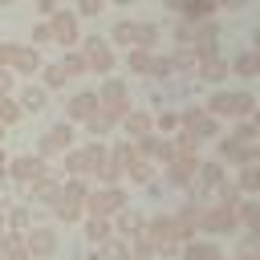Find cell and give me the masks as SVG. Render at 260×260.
Listing matches in <instances>:
<instances>
[{"mask_svg": "<svg viewBox=\"0 0 260 260\" xmlns=\"http://www.w3.org/2000/svg\"><path fill=\"white\" fill-rule=\"evenodd\" d=\"M41 65H45V61H41L37 45H20V41H16V49H12V57H8V69L28 77V73H41Z\"/></svg>", "mask_w": 260, "mask_h": 260, "instance_id": "obj_18", "label": "cell"}, {"mask_svg": "<svg viewBox=\"0 0 260 260\" xmlns=\"http://www.w3.org/2000/svg\"><path fill=\"white\" fill-rule=\"evenodd\" d=\"M57 8H61V0H37V16H41V20H49Z\"/></svg>", "mask_w": 260, "mask_h": 260, "instance_id": "obj_48", "label": "cell"}, {"mask_svg": "<svg viewBox=\"0 0 260 260\" xmlns=\"http://www.w3.org/2000/svg\"><path fill=\"white\" fill-rule=\"evenodd\" d=\"M61 69L69 73V81H73V77H85V73H89V69H85V57H81L77 49H65V57H61Z\"/></svg>", "mask_w": 260, "mask_h": 260, "instance_id": "obj_40", "label": "cell"}, {"mask_svg": "<svg viewBox=\"0 0 260 260\" xmlns=\"http://www.w3.org/2000/svg\"><path fill=\"white\" fill-rule=\"evenodd\" d=\"M24 114H20V106H16V98L12 93H0V126H16Z\"/></svg>", "mask_w": 260, "mask_h": 260, "instance_id": "obj_41", "label": "cell"}, {"mask_svg": "<svg viewBox=\"0 0 260 260\" xmlns=\"http://www.w3.org/2000/svg\"><path fill=\"white\" fill-rule=\"evenodd\" d=\"M49 41H53V32H49V20H37V24H32V45L41 49V45H49Z\"/></svg>", "mask_w": 260, "mask_h": 260, "instance_id": "obj_46", "label": "cell"}, {"mask_svg": "<svg viewBox=\"0 0 260 260\" xmlns=\"http://www.w3.org/2000/svg\"><path fill=\"white\" fill-rule=\"evenodd\" d=\"M41 85H45L49 93H53V89H65V85H69V73L61 69V61H57V65H41Z\"/></svg>", "mask_w": 260, "mask_h": 260, "instance_id": "obj_37", "label": "cell"}, {"mask_svg": "<svg viewBox=\"0 0 260 260\" xmlns=\"http://www.w3.org/2000/svg\"><path fill=\"white\" fill-rule=\"evenodd\" d=\"M61 162H65V179H89V175H98V167L106 162V142L93 138V142H85V146H73V150L61 154Z\"/></svg>", "mask_w": 260, "mask_h": 260, "instance_id": "obj_3", "label": "cell"}, {"mask_svg": "<svg viewBox=\"0 0 260 260\" xmlns=\"http://www.w3.org/2000/svg\"><path fill=\"white\" fill-rule=\"evenodd\" d=\"M4 162H8V154H4V146H0V171H4Z\"/></svg>", "mask_w": 260, "mask_h": 260, "instance_id": "obj_55", "label": "cell"}, {"mask_svg": "<svg viewBox=\"0 0 260 260\" xmlns=\"http://www.w3.org/2000/svg\"><path fill=\"white\" fill-rule=\"evenodd\" d=\"M106 158H110V162H118V167H122V175H126V167L138 158V150H134V142H126V138H122V142L106 146Z\"/></svg>", "mask_w": 260, "mask_h": 260, "instance_id": "obj_36", "label": "cell"}, {"mask_svg": "<svg viewBox=\"0 0 260 260\" xmlns=\"http://www.w3.org/2000/svg\"><path fill=\"white\" fill-rule=\"evenodd\" d=\"M158 41H162V28L154 24V20H138V49H158Z\"/></svg>", "mask_w": 260, "mask_h": 260, "instance_id": "obj_39", "label": "cell"}, {"mask_svg": "<svg viewBox=\"0 0 260 260\" xmlns=\"http://www.w3.org/2000/svg\"><path fill=\"white\" fill-rule=\"evenodd\" d=\"M106 4H118V8H126V4H134V0H106Z\"/></svg>", "mask_w": 260, "mask_h": 260, "instance_id": "obj_54", "label": "cell"}, {"mask_svg": "<svg viewBox=\"0 0 260 260\" xmlns=\"http://www.w3.org/2000/svg\"><path fill=\"white\" fill-rule=\"evenodd\" d=\"M232 183H236L240 195H256V191H260V167H256V162H244V167L236 171Z\"/></svg>", "mask_w": 260, "mask_h": 260, "instance_id": "obj_34", "label": "cell"}, {"mask_svg": "<svg viewBox=\"0 0 260 260\" xmlns=\"http://www.w3.org/2000/svg\"><path fill=\"white\" fill-rule=\"evenodd\" d=\"M228 138H236V142H256V122H252V118H236V130H228Z\"/></svg>", "mask_w": 260, "mask_h": 260, "instance_id": "obj_42", "label": "cell"}, {"mask_svg": "<svg viewBox=\"0 0 260 260\" xmlns=\"http://www.w3.org/2000/svg\"><path fill=\"white\" fill-rule=\"evenodd\" d=\"M77 53L85 57V69H89V73H98V77H110V73H114V65H118V49H114L106 37H98V32L81 37V41H77Z\"/></svg>", "mask_w": 260, "mask_h": 260, "instance_id": "obj_4", "label": "cell"}, {"mask_svg": "<svg viewBox=\"0 0 260 260\" xmlns=\"http://www.w3.org/2000/svg\"><path fill=\"white\" fill-rule=\"evenodd\" d=\"M150 65H154V53H150V49H126V53H122V69H126L130 77H146Z\"/></svg>", "mask_w": 260, "mask_h": 260, "instance_id": "obj_27", "label": "cell"}, {"mask_svg": "<svg viewBox=\"0 0 260 260\" xmlns=\"http://www.w3.org/2000/svg\"><path fill=\"white\" fill-rule=\"evenodd\" d=\"M85 195H89V179H61V195L53 203V215L65 223H81L85 215Z\"/></svg>", "mask_w": 260, "mask_h": 260, "instance_id": "obj_5", "label": "cell"}, {"mask_svg": "<svg viewBox=\"0 0 260 260\" xmlns=\"http://www.w3.org/2000/svg\"><path fill=\"white\" fill-rule=\"evenodd\" d=\"M179 130H187V134L199 138V142H215L219 130H223V122L211 118L203 106H187V110H179Z\"/></svg>", "mask_w": 260, "mask_h": 260, "instance_id": "obj_7", "label": "cell"}, {"mask_svg": "<svg viewBox=\"0 0 260 260\" xmlns=\"http://www.w3.org/2000/svg\"><path fill=\"white\" fill-rule=\"evenodd\" d=\"M228 69L236 73V77H244V81H252L256 73H260V53L256 49H240L232 61H228Z\"/></svg>", "mask_w": 260, "mask_h": 260, "instance_id": "obj_28", "label": "cell"}, {"mask_svg": "<svg viewBox=\"0 0 260 260\" xmlns=\"http://www.w3.org/2000/svg\"><path fill=\"white\" fill-rule=\"evenodd\" d=\"M179 20H187V24H199V20H215V12H219V0H179Z\"/></svg>", "mask_w": 260, "mask_h": 260, "instance_id": "obj_22", "label": "cell"}, {"mask_svg": "<svg viewBox=\"0 0 260 260\" xmlns=\"http://www.w3.org/2000/svg\"><path fill=\"white\" fill-rule=\"evenodd\" d=\"M146 77H154V81H167V77H175V73H171V61L154 53V65H150V73H146Z\"/></svg>", "mask_w": 260, "mask_h": 260, "instance_id": "obj_44", "label": "cell"}, {"mask_svg": "<svg viewBox=\"0 0 260 260\" xmlns=\"http://www.w3.org/2000/svg\"><path fill=\"white\" fill-rule=\"evenodd\" d=\"M98 102H102V110H110L118 122H122V114L130 110V89H126V81L122 77H102V89H98Z\"/></svg>", "mask_w": 260, "mask_h": 260, "instance_id": "obj_11", "label": "cell"}, {"mask_svg": "<svg viewBox=\"0 0 260 260\" xmlns=\"http://www.w3.org/2000/svg\"><path fill=\"white\" fill-rule=\"evenodd\" d=\"M211 118H252L256 114V93L252 89H228V85H215L211 93H207V106H203Z\"/></svg>", "mask_w": 260, "mask_h": 260, "instance_id": "obj_1", "label": "cell"}, {"mask_svg": "<svg viewBox=\"0 0 260 260\" xmlns=\"http://www.w3.org/2000/svg\"><path fill=\"white\" fill-rule=\"evenodd\" d=\"M126 256H130V244L118 236H110L106 244H93V252H89V260H126Z\"/></svg>", "mask_w": 260, "mask_h": 260, "instance_id": "obj_33", "label": "cell"}, {"mask_svg": "<svg viewBox=\"0 0 260 260\" xmlns=\"http://www.w3.org/2000/svg\"><path fill=\"white\" fill-rule=\"evenodd\" d=\"M4 171H8V179H12V183L28 187L32 179H41V175L49 171V162H45L41 154H16V158H8V162H4Z\"/></svg>", "mask_w": 260, "mask_h": 260, "instance_id": "obj_13", "label": "cell"}, {"mask_svg": "<svg viewBox=\"0 0 260 260\" xmlns=\"http://www.w3.org/2000/svg\"><path fill=\"white\" fill-rule=\"evenodd\" d=\"M118 126H122L126 142H138L142 134H154V122H150V114H146V110H126Z\"/></svg>", "mask_w": 260, "mask_h": 260, "instance_id": "obj_23", "label": "cell"}, {"mask_svg": "<svg viewBox=\"0 0 260 260\" xmlns=\"http://www.w3.org/2000/svg\"><path fill=\"white\" fill-rule=\"evenodd\" d=\"M150 122H154V134L171 138V134L179 130V110H154V114H150Z\"/></svg>", "mask_w": 260, "mask_h": 260, "instance_id": "obj_38", "label": "cell"}, {"mask_svg": "<svg viewBox=\"0 0 260 260\" xmlns=\"http://www.w3.org/2000/svg\"><path fill=\"white\" fill-rule=\"evenodd\" d=\"M175 215V223H179V240H191L195 232H199V215H203V203L199 199H187L179 211H171Z\"/></svg>", "mask_w": 260, "mask_h": 260, "instance_id": "obj_24", "label": "cell"}, {"mask_svg": "<svg viewBox=\"0 0 260 260\" xmlns=\"http://www.w3.org/2000/svg\"><path fill=\"white\" fill-rule=\"evenodd\" d=\"M195 167H199V158H175V162H167L162 171V183L167 187H179V191H187L191 187V179H195Z\"/></svg>", "mask_w": 260, "mask_h": 260, "instance_id": "obj_20", "label": "cell"}, {"mask_svg": "<svg viewBox=\"0 0 260 260\" xmlns=\"http://www.w3.org/2000/svg\"><path fill=\"white\" fill-rule=\"evenodd\" d=\"M126 260H142V256H134V252H130V256H126Z\"/></svg>", "mask_w": 260, "mask_h": 260, "instance_id": "obj_57", "label": "cell"}, {"mask_svg": "<svg viewBox=\"0 0 260 260\" xmlns=\"http://www.w3.org/2000/svg\"><path fill=\"white\" fill-rule=\"evenodd\" d=\"M12 89H16V73L0 65V93H12Z\"/></svg>", "mask_w": 260, "mask_h": 260, "instance_id": "obj_49", "label": "cell"}, {"mask_svg": "<svg viewBox=\"0 0 260 260\" xmlns=\"http://www.w3.org/2000/svg\"><path fill=\"white\" fill-rule=\"evenodd\" d=\"M81 126H85V130H89L93 138H106V134H110V126H118V118H114L110 110H98V114H89V118H85Z\"/></svg>", "mask_w": 260, "mask_h": 260, "instance_id": "obj_35", "label": "cell"}, {"mask_svg": "<svg viewBox=\"0 0 260 260\" xmlns=\"http://www.w3.org/2000/svg\"><path fill=\"white\" fill-rule=\"evenodd\" d=\"M248 0H219V8H244Z\"/></svg>", "mask_w": 260, "mask_h": 260, "instance_id": "obj_51", "label": "cell"}, {"mask_svg": "<svg viewBox=\"0 0 260 260\" xmlns=\"http://www.w3.org/2000/svg\"><path fill=\"white\" fill-rule=\"evenodd\" d=\"M122 179H130L134 187H146L150 179H158V162H150V158H134L130 167H126V175Z\"/></svg>", "mask_w": 260, "mask_h": 260, "instance_id": "obj_32", "label": "cell"}, {"mask_svg": "<svg viewBox=\"0 0 260 260\" xmlns=\"http://www.w3.org/2000/svg\"><path fill=\"white\" fill-rule=\"evenodd\" d=\"M228 73H232V69H228V57H211V61H199V65H195V77H199V81H207L211 89H215V85H223V81H228Z\"/></svg>", "mask_w": 260, "mask_h": 260, "instance_id": "obj_25", "label": "cell"}, {"mask_svg": "<svg viewBox=\"0 0 260 260\" xmlns=\"http://www.w3.org/2000/svg\"><path fill=\"white\" fill-rule=\"evenodd\" d=\"M73 146H77V130H73V122H65V118L53 122V126L37 138V154H41V158H61V154L73 150Z\"/></svg>", "mask_w": 260, "mask_h": 260, "instance_id": "obj_8", "label": "cell"}, {"mask_svg": "<svg viewBox=\"0 0 260 260\" xmlns=\"http://www.w3.org/2000/svg\"><path fill=\"white\" fill-rule=\"evenodd\" d=\"M4 228H8V223H4V211H0V232H4Z\"/></svg>", "mask_w": 260, "mask_h": 260, "instance_id": "obj_56", "label": "cell"}, {"mask_svg": "<svg viewBox=\"0 0 260 260\" xmlns=\"http://www.w3.org/2000/svg\"><path fill=\"white\" fill-rule=\"evenodd\" d=\"M0 260H28L24 232H12V228H4V232H0Z\"/></svg>", "mask_w": 260, "mask_h": 260, "instance_id": "obj_29", "label": "cell"}, {"mask_svg": "<svg viewBox=\"0 0 260 260\" xmlns=\"http://www.w3.org/2000/svg\"><path fill=\"white\" fill-rule=\"evenodd\" d=\"M0 134H4V126H0Z\"/></svg>", "mask_w": 260, "mask_h": 260, "instance_id": "obj_59", "label": "cell"}, {"mask_svg": "<svg viewBox=\"0 0 260 260\" xmlns=\"http://www.w3.org/2000/svg\"><path fill=\"white\" fill-rule=\"evenodd\" d=\"M114 49H138V20H118L114 28H110V37H106Z\"/></svg>", "mask_w": 260, "mask_h": 260, "instance_id": "obj_26", "label": "cell"}, {"mask_svg": "<svg viewBox=\"0 0 260 260\" xmlns=\"http://www.w3.org/2000/svg\"><path fill=\"white\" fill-rule=\"evenodd\" d=\"M158 4H162V8H179V0H158Z\"/></svg>", "mask_w": 260, "mask_h": 260, "instance_id": "obj_53", "label": "cell"}, {"mask_svg": "<svg viewBox=\"0 0 260 260\" xmlns=\"http://www.w3.org/2000/svg\"><path fill=\"white\" fill-rule=\"evenodd\" d=\"M24 248H28V260H53L61 248V236L57 228H24Z\"/></svg>", "mask_w": 260, "mask_h": 260, "instance_id": "obj_12", "label": "cell"}, {"mask_svg": "<svg viewBox=\"0 0 260 260\" xmlns=\"http://www.w3.org/2000/svg\"><path fill=\"white\" fill-rule=\"evenodd\" d=\"M4 4H16V0H0V8H4Z\"/></svg>", "mask_w": 260, "mask_h": 260, "instance_id": "obj_58", "label": "cell"}, {"mask_svg": "<svg viewBox=\"0 0 260 260\" xmlns=\"http://www.w3.org/2000/svg\"><path fill=\"white\" fill-rule=\"evenodd\" d=\"M49 32H53V41L61 49H77V41H81V16L73 8H57L49 16Z\"/></svg>", "mask_w": 260, "mask_h": 260, "instance_id": "obj_10", "label": "cell"}, {"mask_svg": "<svg viewBox=\"0 0 260 260\" xmlns=\"http://www.w3.org/2000/svg\"><path fill=\"white\" fill-rule=\"evenodd\" d=\"M228 179V167L223 162H203L199 158V167H195V179H191V199H199V203H207L215 191H219V183Z\"/></svg>", "mask_w": 260, "mask_h": 260, "instance_id": "obj_9", "label": "cell"}, {"mask_svg": "<svg viewBox=\"0 0 260 260\" xmlns=\"http://www.w3.org/2000/svg\"><path fill=\"white\" fill-rule=\"evenodd\" d=\"M167 61H171V73H195V65H199V57H195L191 45H175L167 53Z\"/></svg>", "mask_w": 260, "mask_h": 260, "instance_id": "obj_31", "label": "cell"}, {"mask_svg": "<svg viewBox=\"0 0 260 260\" xmlns=\"http://www.w3.org/2000/svg\"><path fill=\"white\" fill-rule=\"evenodd\" d=\"M228 260H256V252H236V256H228Z\"/></svg>", "mask_w": 260, "mask_h": 260, "instance_id": "obj_52", "label": "cell"}, {"mask_svg": "<svg viewBox=\"0 0 260 260\" xmlns=\"http://www.w3.org/2000/svg\"><path fill=\"white\" fill-rule=\"evenodd\" d=\"M199 232L211 236V240H223V236H236L240 232V219H236V199H211L203 203V215H199Z\"/></svg>", "mask_w": 260, "mask_h": 260, "instance_id": "obj_2", "label": "cell"}, {"mask_svg": "<svg viewBox=\"0 0 260 260\" xmlns=\"http://www.w3.org/2000/svg\"><path fill=\"white\" fill-rule=\"evenodd\" d=\"M179 260H228V252L211 236H191V240L179 244Z\"/></svg>", "mask_w": 260, "mask_h": 260, "instance_id": "obj_14", "label": "cell"}, {"mask_svg": "<svg viewBox=\"0 0 260 260\" xmlns=\"http://www.w3.org/2000/svg\"><path fill=\"white\" fill-rule=\"evenodd\" d=\"M102 102H98V89H77L69 102H65V122H85L89 114H98Z\"/></svg>", "mask_w": 260, "mask_h": 260, "instance_id": "obj_17", "label": "cell"}, {"mask_svg": "<svg viewBox=\"0 0 260 260\" xmlns=\"http://www.w3.org/2000/svg\"><path fill=\"white\" fill-rule=\"evenodd\" d=\"M4 223L12 232H24V228H32V215H28V207H12V211H4Z\"/></svg>", "mask_w": 260, "mask_h": 260, "instance_id": "obj_43", "label": "cell"}, {"mask_svg": "<svg viewBox=\"0 0 260 260\" xmlns=\"http://www.w3.org/2000/svg\"><path fill=\"white\" fill-rule=\"evenodd\" d=\"M130 203H126V187L122 183H114V187H89V195H85V215H102V219H114L118 211H126Z\"/></svg>", "mask_w": 260, "mask_h": 260, "instance_id": "obj_6", "label": "cell"}, {"mask_svg": "<svg viewBox=\"0 0 260 260\" xmlns=\"http://www.w3.org/2000/svg\"><path fill=\"white\" fill-rule=\"evenodd\" d=\"M12 98H16V106H20V114H37V110H45L49 106V89L45 85H16L12 89Z\"/></svg>", "mask_w": 260, "mask_h": 260, "instance_id": "obj_19", "label": "cell"}, {"mask_svg": "<svg viewBox=\"0 0 260 260\" xmlns=\"http://www.w3.org/2000/svg\"><path fill=\"white\" fill-rule=\"evenodd\" d=\"M81 232H85L89 244H106V240L114 236V223L102 219V215H81Z\"/></svg>", "mask_w": 260, "mask_h": 260, "instance_id": "obj_30", "label": "cell"}, {"mask_svg": "<svg viewBox=\"0 0 260 260\" xmlns=\"http://www.w3.org/2000/svg\"><path fill=\"white\" fill-rule=\"evenodd\" d=\"M110 223H114V236L126 240V244H134V240L146 236V215H142V211H130V207H126V211H118Z\"/></svg>", "mask_w": 260, "mask_h": 260, "instance_id": "obj_16", "label": "cell"}, {"mask_svg": "<svg viewBox=\"0 0 260 260\" xmlns=\"http://www.w3.org/2000/svg\"><path fill=\"white\" fill-rule=\"evenodd\" d=\"M102 8H106V0H77V8H73V12L85 20V16H98Z\"/></svg>", "mask_w": 260, "mask_h": 260, "instance_id": "obj_45", "label": "cell"}, {"mask_svg": "<svg viewBox=\"0 0 260 260\" xmlns=\"http://www.w3.org/2000/svg\"><path fill=\"white\" fill-rule=\"evenodd\" d=\"M57 195H61V179H57L53 171H45L41 179H32V183H28V199H32V203L53 207V203H57Z\"/></svg>", "mask_w": 260, "mask_h": 260, "instance_id": "obj_21", "label": "cell"}, {"mask_svg": "<svg viewBox=\"0 0 260 260\" xmlns=\"http://www.w3.org/2000/svg\"><path fill=\"white\" fill-rule=\"evenodd\" d=\"M215 150H219V158L228 162V167H244V162H256V154H260V146L256 142H236V138H215Z\"/></svg>", "mask_w": 260, "mask_h": 260, "instance_id": "obj_15", "label": "cell"}, {"mask_svg": "<svg viewBox=\"0 0 260 260\" xmlns=\"http://www.w3.org/2000/svg\"><path fill=\"white\" fill-rule=\"evenodd\" d=\"M171 32H175V45H191V37H195V24H187V20H179V24L171 28Z\"/></svg>", "mask_w": 260, "mask_h": 260, "instance_id": "obj_47", "label": "cell"}, {"mask_svg": "<svg viewBox=\"0 0 260 260\" xmlns=\"http://www.w3.org/2000/svg\"><path fill=\"white\" fill-rule=\"evenodd\" d=\"M256 248V232H240V252H252Z\"/></svg>", "mask_w": 260, "mask_h": 260, "instance_id": "obj_50", "label": "cell"}]
</instances>
